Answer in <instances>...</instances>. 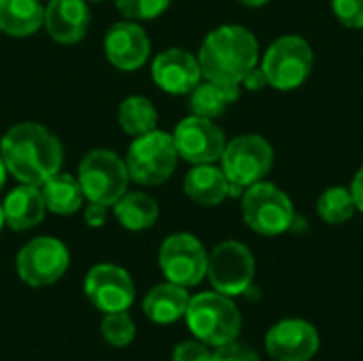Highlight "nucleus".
I'll return each mask as SVG.
<instances>
[{"label":"nucleus","instance_id":"nucleus-38","mask_svg":"<svg viewBox=\"0 0 363 361\" xmlns=\"http://www.w3.org/2000/svg\"><path fill=\"white\" fill-rule=\"evenodd\" d=\"M89 2H100V0H89Z\"/></svg>","mask_w":363,"mask_h":361},{"label":"nucleus","instance_id":"nucleus-26","mask_svg":"<svg viewBox=\"0 0 363 361\" xmlns=\"http://www.w3.org/2000/svg\"><path fill=\"white\" fill-rule=\"evenodd\" d=\"M355 213H357L355 200L351 196V189L345 185L328 187L317 200V215L328 226H342L351 221Z\"/></svg>","mask_w":363,"mask_h":361},{"label":"nucleus","instance_id":"nucleus-22","mask_svg":"<svg viewBox=\"0 0 363 361\" xmlns=\"http://www.w3.org/2000/svg\"><path fill=\"white\" fill-rule=\"evenodd\" d=\"M111 209L115 219L130 232H145L153 228L160 217L155 198L145 191H125Z\"/></svg>","mask_w":363,"mask_h":361},{"label":"nucleus","instance_id":"nucleus-34","mask_svg":"<svg viewBox=\"0 0 363 361\" xmlns=\"http://www.w3.org/2000/svg\"><path fill=\"white\" fill-rule=\"evenodd\" d=\"M349 189H351V196H353V200H355L357 213H362L363 215V166L355 172V177H353Z\"/></svg>","mask_w":363,"mask_h":361},{"label":"nucleus","instance_id":"nucleus-33","mask_svg":"<svg viewBox=\"0 0 363 361\" xmlns=\"http://www.w3.org/2000/svg\"><path fill=\"white\" fill-rule=\"evenodd\" d=\"M240 87H247V89H251V91H259V89H264V87H268V81H266V74H264V70L259 68V64L242 79V83H240Z\"/></svg>","mask_w":363,"mask_h":361},{"label":"nucleus","instance_id":"nucleus-17","mask_svg":"<svg viewBox=\"0 0 363 361\" xmlns=\"http://www.w3.org/2000/svg\"><path fill=\"white\" fill-rule=\"evenodd\" d=\"M89 6L87 0H49L45 4L43 26L49 36L60 45H77L89 30Z\"/></svg>","mask_w":363,"mask_h":361},{"label":"nucleus","instance_id":"nucleus-16","mask_svg":"<svg viewBox=\"0 0 363 361\" xmlns=\"http://www.w3.org/2000/svg\"><path fill=\"white\" fill-rule=\"evenodd\" d=\"M104 53L117 70L134 72L147 64L151 55V40L138 21H117L104 36Z\"/></svg>","mask_w":363,"mask_h":361},{"label":"nucleus","instance_id":"nucleus-9","mask_svg":"<svg viewBox=\"0 0 363 361\" xmlns=\"http://www.w3.org/2000/svg\"><path fill=\"white\" fill-rule=\"evenodd\" d=\"M70 266L68 247L55 236H36L28 240L15 260L17 277L34 289L55 285Z\"/></svg>","mask_w":363,"mask_h":361},{"label":"nucleus","instance_id":"nucleus-13","mask_svg":"<svg viewBox=\"0 0 363 361\" xmlns=\"http://www.w3.org/2000/svg\"><path fill=\"white\" fill-rule=\"evenodd\" d=\"M172 140L181 160L189 164H215L225 149L223 130L206 117L189 115L181 119L172 132Z\"/></svg>","mask_w":363,"mask_h":361},{"label":"nucleus","instance_id":"nucleus-20","mask_svg":"<svg viewBox=\"0 0 363 361\" xmlns=\"http://www.w3.org/2000/svg\"><path fill=\"white\" fill-rule=\"evenodd\" d=\"M183 189L187 198L200 206H217L228 196H232V185L228 177L223 174L221 166L215 164H196L187 172Z\"/></svg>","mask_w":363,"mask_h":361},{"label":"nucleus","instance_id":"nucleus-32","mask_svg":"<svg viewBox=\"0 0 363 361\" xmlns=\"http://www.w3.org/2000/svg\"><path fill=\"white\" fill-rule=\"evenodd\" d=\"M106 217H108V206H102L96 202H89L83 213V221L89 228H102L106 223Z\"/></svg>","mask_w":363,"mask_h":361},{"label":"nucleus","instance_id":"nucleus-7","mask_svg":"<svg viewBox=\"0 0 363 361\" xmlns=\"http://www.w3.org/2000/svg\"><path fill=\"white\" fill-rule=\"evenodd\" d=\"M221 170L232 185V196L264 181L274 166V149L262 134H240L225 143L221 153Z\"/></svg>","mask_w":363,"mask_h":361},{"label":"nucleus","instance_id":"nucleus-8","mask_svg":"<svg viewBox=\"0 0 363 361\" xmlns=\"http://www.w3.org/2000/svg\"><path fill=\"white\" fill-rule=\"evenodd\" d=\"M79 185L87 202L113 206L130 185L125 160L111 149H94L81 162L77 170Z\"/></svg>","mask_w":363,"mask_h":361},{"label":"nucleus","instance_id":"nucleus-23","mask_svg":"<svg viewBox=\"0 0 363 361\" xmlns=\"http://www.w3.org/2000/svg\"><path fill=\"white\" fill-rule=\"evenodd\" d=\"M238 98H240V85H221L204 79L189 91V109L191 115L215 119L223 115Z\"/></svg>","mask_w":363,"mask_h":361},{"label":"nucleus","instance_id":"nucleus-14","mask_svg":"<svg viewBox=\"0 0 363 361\" xmlns=\"http://www.w3.org/2000/svg\"><path fill=\"white\" fill-rule=\"evenodd\" d=\"M266 353L272 361H311L321 347L319 330L306 319H281L266 334Z\"/></svg>","mask_w":363,"mask_h":361},{"label":"nucleus","instance_id":"nucleus-4","mask_svg":"<svg viewBox=\"0 0 363 361\" xmlns=\"http://www.w3.org/2000/svg\"><path fill=\"white\" fill-rule=\"evenodd\" d=\"M240 213L247 228L259 236H281L296 221L291 198L270 181H257L242 191Z\"/></svg>","mask_w":363,"mask_h":361},{"label":"nucleus","instance_id":"nucleus-30","mask_svg":"<svg viewBox=\"0 0 363 361\" xmlns=\"http://www.w3.org/2000/svg\"><path fill=\"white\" fill-rule=\"evenodd\" d=\"M213 360V347L204 345L202 340H183L174 347L172 361H211Z\"/></svg>","mask_w":363,"mask_h":361},{"label":"nucleus","instance_id":"nucleus-27","mask_svg":"<svg viewBox=\"0 0 363 361\" xmlns=\"http://www.w3.org/2000/svg\"><path fill=\"white\" fill-rule=\"evenodd\" d=\"M100 336L106 340V345L115 349H125L136 338V321L128 311L104 313L100 321Z\"/></svg>","mask_w":363,"mask_h":361},{"label":"nucleus","instance_id":"nucleus-21","mask_svg":"<svg viewBox=\"0 0 363 361\" xmlns=\"http://www.w3.org/2000/svg\"><path fill=\"white\" fill-rule=\"evenodd\" d=\"M45 6L40 0H0V32L13 38L32 36L40 30Z\"/></svg>","mask_w":363,"mask_h":361},{"label":"nucleus","instance_id":"nucleus-28","mask_svg":"<svg viewBox=\"0 0 363 361\" xmlns=\"http://www.w3.org/2000/svg\"><path fill=\"white\" fill-rule=\"evenodd\" d=\"M172 0H115L117 11L132 21H151L160 17Z\"/></svg>","mask_w":363,"mask_h":361},{"label":"nucleus","instance_id":"nucleus-29","mask_svg":"<svg viewBox=\"0 0 363 361\" xmlns=\"http://www.w3.org/2000/svg\"><path fill=\"white\" fill-rule=\"evenodd\" d=\"M336 19L351 30H363V0H332Z\"/></svg>","mask_w":363,"mask_h":361},{"label":"nucleus","instance_id":"nucleus-1","mask_svg":"<svg viewBox=\"0 0 363 361\" xmlns=\"http://www.w3.org/2000/svg\"><path fill=\"white\" fill-rule=\"evenodd\" d=\"M0 155L11 177L36 187L62 172L64 164L60 138L36 121H21L9 128L0 140Z\"/></svg>","mask_w":363,"mask_h":361},{"label":"nucleus","instance_id":"nucleus-3","mask_svg":"<svg viewBox=\"0 0 363 361\" xmlns=\"http://www.w3.org/2000/svg\"><path fill=\"white\" fill-rule=\"evenodd\" d=\"M185 321L194 338L213 349L238 340L242 330V313L234 298L215 289L189 298Z\"/></svg>","mask_w":363,"mask_h":361},{"label":"nucleus","instance_id":"nucleus-12","mask_svg":"<svg viewBox=\"0 0 363 361\" xmlns=\"http://www.w3.org/2000/svg\"><path fill=\"white\" fill-rule=\"evenodd\" d=\"M83 291L94 309L100 313L128 311L136 300V285L132 274L117 264H96L83 281Z\"/></svg>","mask_w":363,"mask_h":361},{"label":"nucleus","instance_id":"nucleus-5","mask_svg":"<svg viewBox=\"0 0 363 361\" xmlns=\"http://www.w3.org/2000/svg\"><path fill=\"white\" fill-rule=\"evenodd\" d=\"M315 66V53L311 43L298 34H285L277 38L264 53L259 68L266 74L268 87L279 91H291L302 87Z\"/></svg>","mask_w":363,"mask_h":361},{"label":"nucleus","instance_id":"nucleus-2","mask_svg":"<svg viewBox=\"0 0 363 361\" xmlns=\"http://www.w3.org/2000/svg\"><path fill=\"white\" fill-rule=\"evenodd\" d=\"M198 62L202 79L221 85H240L259 64V43L245 26L225 23L204 36Z\"/></svg>","mask_w":363,"mask_h":361},{"label":"nucleus","instance_id":"nucleus-18","mask_svg":"<svg viewBox=\"0 0 363 361\" xmlns=\"http://www.w3.org/2000/svg\"><path fill=\"white\" fill-rule=\"evenodd\" d=\"M47 206L43 194L36 185H17L2 200L4 226L15 232H26L36 228L45 219Z\"/></svg>","mask_w":363,"mask_h":361},{"label":"nucleus","instance_id":"nucleus-25","mask_svg":"<svg viewBox=\"0 0 363 361\" xmlns=\"http://www.w3.org/2000/svg\"><path fill=\"white\" fill-rule=\"evenodd\" d=\"M119 126L130 136H140L157 128V111L145 96H130L119 104Z\"/></svg>","mask_w":363,"mask_h":361},{"label":"nucleus","instance_id":"nucleus-37","mask_svg":"<svg viewBox=\"0 0 363 361\" xmlns=\"http://www.w3.org/2000/svg\"><path fill=\"white\" fill-rule=\"evenodd\" d=\"M4 228V215H2V202H0V232Z\"/></svg>","mask_w":363,"mask_h":361},{"label":"nucleus","instance_id":"nucleus-15","mask_svg":"<svg viewBox=\"0 0 363 361\" xmlns=\"http://www.w3.org/2000/svg\"><path fill=\"white\" fill-rule=\"evenodd\" d=\"M151 77L162 91L170 96H185L202 81V70L198 55L181 47H170L153 57Z\"/></svg>","mask_w":363,"mask_h":361},{"label":"nucleus","instance_id":"nucleus-35","mask_svg":"<svg viewBox=\"0 0 363 361\" xmlns=\"http://www.w3.org/2000/svg\"><path fill=\"white\" fill-rule=\"evenodd\" d=\"M6 177H9V170H6V164H4V160H2V155H0V191H2L4 185H6Z\"/></svg>","mask_w":363,"mask_h":361},{"label":"nucleus","instance_id":"nucleus-19","mask_svg":"<svg viewBox=\"0 0 363 361\" xmlns=\"http://www.w3.org/2000/svg\"><path fill=\"white\" fill-rule=\"evenodd\" d=\"M189 298L191 296H189L187 287L166 281L147 291V296L143 298V313L151 323L172 326V323L185 319Z\"/></svg>","mask_w":363,"mask_h":361},{"label":"nucleus","instance_id":"nucleus-24","mask_svg":"<svg viewBox=\"0 0 363 361\" xmlns=\"http://www.w3.org/2000/svg\"><path fill=\"white\" fill-rule=\"evenodd\" d=\"M47 211L55 215H74L83 206V189L79 179L68 172H57L40 185Z\"/></svg>","mask_w":363,"mask_h":361},{"label":"nucleus","instance_id":"nucleus-31","mask_svg":"<svg viewBox=\"0 0 363 361\" xmlns=\"http://www.w3.org/2000/svg\"><path fill=\"white\" fill-rule=\"evenodd\" d=\"M211 361H262L259 355L247 347V345H240L238 340L230 343V345H223V347H217L213 351V360Z\"/></svg>","mask_w":363,"mask_h":361},{"label":"nucleus","instance_id":"nucleus-6","mask_svg":"<svg viewBox=\"0 0 363 361\" xmlns=\"http://www.w3.org/2000/svg\"><path fill=\"white\" fill-rule=\"evenodd\" d=\"M179 153L172 134L151 130L132 140L125 153V166L130 181L143 187H155L166 183L177 170Z\"/></svg>","mask_w":363,"mask_h":361},{"label":"nucleus","instance_id":"nucleus-11","mask_svg":"<svg viewBox=\"0 0 363 361\" xmlns=\"http://www.w3.org/2000/svg\"><path fill=\"white\" fill-rule=\"evenodd\" d=\"M206 279L213 289L230 298L251 289L255 279V257L251 249L238 240H223L208 253Z\"/></svg>","mask_w":363,"mask_h":361},{"label":"nucleus","instance_id":"nucleus-10","mask_svg":"<svg viewBox=\"0 0 363 361\" xmlns=\"http://www.w3.org/2000/svg\"><path fill=\"white\" fill-rule=\"evenodd\" d=\"M157 262L166 281L189 289L206 279L208 251L194 234L177 232L164 238Z\"/></svg>","mask_w":363,"mask_h":361},{"label":"nucleus","instance_id":"nucleus-39","mask_svg":"<svg viewBox=\"0 0 363 361\" xmlns=\"http://www.w3.org/2000/svg\"><path fill=\"white\" fill-rule=\"evenodd\" d=\"M104 361H113V360H104Z\"/></svg>","mask_w":363,"mask_h":361},{"label":"nucleus","instance_id":"nucleus-36","mask_svg":"<svg viewBox=\"0 0 363 361\" xmlns=\"http://www.w3.org/2000/svg\"><path fill=\"white\" fill-rule=\"evenodd\" d=\"M240 4H245V6H251V9H257V6H264V4H268L270 0H238Z\"/></svg>","mask_w":363,"mask_h":361}]
</instances>
